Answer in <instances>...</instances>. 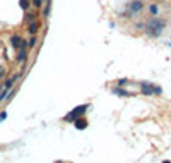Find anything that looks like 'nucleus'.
I'll return each instance as SVG.
<instances>
[{"instance_id":"1","label":"nucleus","mask_w":171,"mask_h":163,"mask_svg":"<svg viewBox=\"0 0 171 163\" xmlns=\"http://www.w3.org/2000/svg\"><path fill=\"white\" fill-rule=\"evenodd\" d=\"M163 29H164V21H161V19H158V17L149 19V22H147V34H151V36H159Z\"/></svg>"},{"instance_id":"2","label":"nucleus","mask_w":171,"mask_h":163,"mask_svg":"<svg viewBox=\"0 0 171 163\" xmlns=\"http://www.w3.org/2000/svg\"><path fill=\"white\" fill-rule=\"evenodd\" d=\"M142 0H132L130 2V14H137V12H140L142 10Z\"/></svg>"},{"instance_id":"3","label":"nucleus","mask_w":171,"mask_h":163,"mask_svg":"<svg viewBox=\"0 0 171 163\" xmlns=\"http://www.w3.org/2000/svg\"><path fill=\"white\" fill-rule=\"evenodd\" d=\"M86 108H87L86 105H84V107H77V108H75V110H74L72 113H69V115H65V120H74L75 117H79L81 113H84V110H86Z\"/></svg>"},{"instance_id":"4","label":"nucleus","mask_w":171,"mask_h":163,"mask_svg":"<svg viewBox=\"0 0 171 163\" xmlns=\"http://www.w3.org/2000/svg\"><path fill=\"white\" fill-rule=\"evenodd\" d=\"M45 2H46V5H45V17H48L50 10H51V0H45Z\"/></svg>"},{"instance_id":"5","label":"nucleus","mask_w":171,"mask_h":163,"mask_svg":"<svg viewBox=\"0 0 171 163\" xmlns=\"http://www.w3.org/2000/svg\"><path fill=\"white\" fill-rule=\"evenodd\" d=\"M38 26H39L38 22H31V24H29V33H31V34H36V31H38Z\"/></svg>"},{"instance_id":"6","label":"nucleus","mask_w":171,"mask_h":163,"mask_svg":"<svg viewBox=\"0 0 171 163\" xmlns=\"http://www.w3.org/2000/svg\"><path fill=\"white\" fill-rule=\"evenodd\" d=\"M21 43H22V40H21L19 36H14V38H12V45H14V48H17Z\"/></svg>"},{"instance_id":"7","label":"nucleus","mask_w":171,"mask_h":163,"mask_svg":"<svg viewBox=\"0 0 171 163\" xmlns=\"http://www.w3.org/2000/svg\"><path fill=\"white\" fill-rule=\"evenodd\" d=\"M149 12H151L152 15H156V14H158V5H154V3L149 5Z\"/></svg>"},{"instance_id":"8","label":"nucleus","mask_w":171,"mask_h":163,"mask_svg":"<svg viewBox=\"0 0 171 163\" xmlns=\"http://www.w3.org/2000/svg\"><path fill=\"white\" fill-rule=\"evenodd\" d=\"M142 91H144L146 95H151V91H152V88H149L147 84H142Z\"/></svg>"},{"instance_id":"9","label":"nucleus","mask_w":171,"mask_h":163,"mask_svg":"<svg viewBox=\"0 0 171 163\" xmlns=\"http://www.w3.org/2000/svg\"><path fill=\"white\" fill-rule=\"evenodd\" d=\"M27 5H29V0H21V7L22 9H27Z\"/></svg>"},{"instance_id":"10","label":"nucleus","mask_w":171,"mask_h":163,"mask_svg":"<svg viewBox=\"0 0 171 163\" xmlns=\"http://www.w3.org/2000/svg\"><path fill=\"white\" fill-rule=\"evenodd\" d=\"M82 127H86V122H81V120H79V122H77V129H82Z\"/></svg>"},{"instance_id":"11","label":"nucleus","mask_w":171,"mask_h":163,"mask_svg":"<svg viewBox=\"0 0 171 163\" xmlns=\"http://www.w3.org/2000/svg\"><path fill=\"white\" fill-rule=\"evenodd\" d=\"M29 22H33V19H34V14H27V17H26Z\"/></svg>"},{"instance_id":"12","label":"nucleus","mask_w":171,"mask_h":163,"mask_svg":"<svg viewBox=\"0 0 171 163\" xmlns=\"http://www.w3.org/2000/svg\"><path fill=\"white\" fill-rule=\"evenodd\" d=\"M33 3H34L36 7H41V3H43V2H41V0H33Z\"/></svg>"},{"instance_id":"13","label":"nucleus","mask_w":171,"mask_h":163,"mask_svg":"<svg viewBox=\"0 0 171 163\" xmlns=\"http://www.w3.org/2000/svg\"><path fill=\"white\" fill-rule=\"evenodd\" d=\"M29 45H31V46L36 45V38H31V40H29Z\"/></svg>"},{"instance_id":"14","label":"nucleus","mask_w":171,"mask_h":163,"mask_svg":"<svg viewBox=\"0 0 171 163\" xmlns=\"http://www.w3.org/2000/svg\"><path fill=\"white\" fill-rule=\"evenodd\" d=\"M41 2H45V0H41Z\"/></svg>"}]
</instances>
